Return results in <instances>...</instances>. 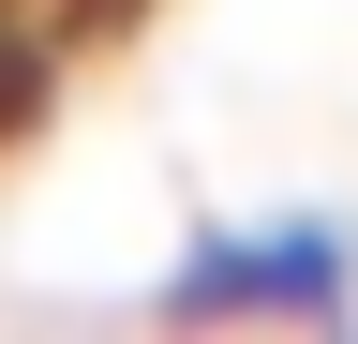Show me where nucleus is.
<instances>
[{"instance_id": "3", "label": "nucleus", "mask_w": 358, "mask_h": 344, "mask_svg": "<svg viewBox=\"0 0 358 344\" xmlns=\"http://www.w3.org/2000/svg\"><path fill=\"white\" fill-rule=\"evenodd\" d=\"M30 15H60V30H75V15H134V0H30Z\"/></svg>"}, {"instance_id": "1", "label": "nucleus", "mask_w": 358, "mask_h": 344, "mask_svg": "<svg viewBox=\"0 0 358 344\" xmlns=\"http://www.w3.org/2000/svg\"><path fill=\"white\" fill-rule=\"evenodd\" d=\"M179 329H224V315H313L329 329L358 299V225L343 209H268V225H194L179 270L150 284Z\"/></svg>"}, {"instance_id": "2", "label": "nucleus", "mask_w": 358, "mask_h": 344, "mask_svg": "<svg viewBox=\"0 0 358 344\" xmlns=\"http://www.w3.org/2000/svg\"><path fill=\"white\" fill-rule=\"evenodd\" d=\"M45 90H60V15H30V0H0V135H30Z\"/></svg>"}]
</instances>
